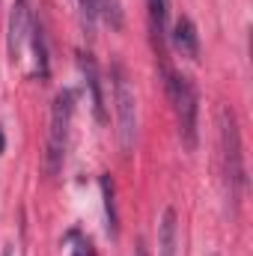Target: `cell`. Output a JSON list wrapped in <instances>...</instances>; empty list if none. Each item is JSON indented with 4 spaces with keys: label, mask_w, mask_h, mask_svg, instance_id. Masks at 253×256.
Returning <instances> with one entry per match:
<instances>
[{
    "label": "cell",
    "mask_w": 253,
    "mask_h": 256,
    "mask_svg": "<svg viewBox=\"0 0 253 256\" xmlns=\"http://www.w3.org/2000/svg\"><path fill=\"white\" fill-rule=\"evenodd\" d=\"M137 256H149V250H146V242H140V244H137Z\"/></svg>",
    "instance_id": "obj_13"
},
{
    "label": "cell",
    "mask_w": 253,
    "mask_h": 256,
    "mask_svg": "<svg viewBox=\"0 0 253 256\" xmlns=\"http://www.w3.org/2000/svg\"><path fill=\"white\" fill-rule=\"evenodd\" d=\"M80 68H84V78H86V86H90V96H92L96 120H98V122H108L104 96H102V78H98V66H96V60H92V54H80Z\"/></svg>",
    "instance_id": "obj_7"
},
{
    "label": "cell",
    "mask_w": 253,
    "mask_h": 256,
    "mask_svg": "<svg viewBox=\"0 0 253 256\" xmlns=\"http://www.w3.org/2000/svg\"><path fill=\"white\" fill-rule=\"evenodd\" d=\"M27 36H30V0H15L12 15H9V54H12V60L21 57Z\"/></svg>",
    "instance_id": "obj_5"
},
{
    "label": "cell",
    "mask_w": 253,
    "mask_h": 256,
    "mask_svg": "<svg viewBox=\"0 0 253 256\" xmlns=\"http://www.w3.org/2000/svg\"><path fill=\"white\" fill-rule=\"evenodd\" d=\"M218 120H220V155H224V176H226V191L232 206L238 208L242 202V194L248 185V176H244V152H242V134H238V122H236V114L232 108H220L218 110Z\"/></svg>",
    "instance_id": "obj_1"
},
{
    "label": "cell",
    "mask_w": 253,
    "mask_h": 256,
    "mask_svg": "<svg viewBox=\"0 0 253 256\" xmlns=\"http://www.w3.org/2000/svg\"><path fill=\"white\" fill-rule=\"evenodd\" d=\"M149 3V21H152V33L158 36V45L164 39V21H167V3L164 0H146Z\"/></svg>",
    "instance_id": "obj_11"
},
{
    "label": "cell",
    "mask_w": 253,
    "mask_h": 256,
    "mask_svg": "<svg viewBox=\"0 0 253 256\" xmlns=\"http://www.w3.org/2000/svg\"><path fill=\"white\" fill-rule=\"evenodd\" d=\"M170 98L176 108V122H179V137L185 149L194 152L200 131H196V116H200V96L188 74H170Z\"/></svg>",
    "instance_id": "obj_2"
},
{
    "label": "cell",
    "mask_w": 253,
    "mask_h": 256,
    "mask_svg": "<svg viewBox=\"0 0 253 256\" xmlns=\"http://www.w3.org/2000/svg\"><path fill=\"white\" fill-rule=\"evenodd\" d=\"M114 104H116V122H120V146L128 155L137 137V102H134V90L128 84L126 68L120 63L114 66Z\"/></svg>",
    "instance_id": "obj_4"
},
{
    "label": "cell",
    "mask_w": 253,
    "mask_h": 256,
    "mask_svg": "<svg viewBox=\"0 0 253 256\" xmlns=\"http://www.w3.org/2000/svg\"><path fill=\"white\" fill-rule=\"evenodd\" d=\"M102 196H104V214H108V232L120 236V212H116V188L110 176H102Z\"/></svg>",
    "instance_id": "obj_9"
},
{
    "label": "cell",
    "mask_w": 253,
    "mask_h": 256,
    "mask_svg": "<svg viewBox=\"0 0 253 256\" xmlns=\"http://www.w3.org/2000/svg\"><path fill=\"white\" fill-rule=\"evenodd\" d=\"M176 212L167 208L161 218V230H158V256H176Z\"/></svg>",
    "instance_id": "obj_8"
},
{
    "label": "cell",
    "mask_w": 253,
    "mask_h": 256,
    "mask_svg": "<svg viewBox=\"0 0 253 256\" xmlns=\"http://www.w3.org/2000/svg\"><path fill=\"white\" fill-rule=\"evenodd\" d=\"M72 110H74V92L63 90L54 98L51 108V128H48V152H45V170L48 176H57L63 170L66 161V146H68V122H72Z\"/></svg>",
    "instance_id": "obj_3"
},
{
    "label": "cell",
    "mask_w": 253,
    "mask_h": 256,
    "mask_svg": "<svg viewBox=\"0 0 253 256\" xmlns=\"http://www.w3.org/2000/svg\"><path fill=\"white\" fill-rule=\"evenodd\" d=\"M173 48L188 57V60H200V33L194 27L190 18H179L176 27H173Z\"/></svg>",
    "instance_id": "obj_6"
},
{
    "label": "cell",
    "mask_w": 253,
    "mask_h": 256,
    "mask_svg": "<svg viewBox=\"0 0 253 256\" xmlns=\"http://www.w3.org/2000/svg\"><path fill=\"white\" fill-rule=\"evenodd\" d=\"M3 256H12V250H6V254H3Z\"/></svg>",
    "instance_id": "obj_15"
},
{
    "label": "cell",
    "mask_w": 253,
    "mask_h": 256,
    "mask_svg": "<svg viewBox=\"0 0 253 256\" xmlns=\"http://www.w3.org/2000/svg\"><path fill=\"white\" fill-rule=\"evenodd\" d=\"M30 39H33V68H36V74L45 80L51 68H48V45H45V33H42L39 24L30 27Z\"/></svg>",
    "instance_id": "obj_10"
},
{
    "label": "cell",
    "mask_w": 253,
    "mask_h": 256,
    "mask_svg": "<svg viewBox=\"0 0 253 256\" xmlns=\"http://www.w3.org/2000/svg\"><path fill=\"white\" fill-rule=\"evenodd\" d=\"M3 149H6V137H3V128H0V155H3Z\"/></svg>",
    "instance_id": "obj_14"
},
{
    "label": "cell",
    "mask_w": 253,
    "mask_h": 256,
    "mask_svg": "<svg viewBox=\"0 0 253 256\" xmlns=\"http://www.w3.org/2000/svg\"><path fill=\"white\" fill-rule=\"evenodd\" d=\"M72 256H96V250H92V244H90V242H78V244H74V250H72Z\"/></svg>",
    "instance_id": "obj_12"
}]
</instances>
